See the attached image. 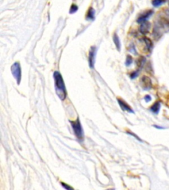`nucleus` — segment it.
Returning a JSON list of instances; mask_svg holds the SVG:
<instances>
[{
    "label": "nucleus",
    "instance_id": "nucleus-9",
    "mask_svg": "<svg viewBox=\"0 0 169 190\" xmlns=\"http://www.w3.org/2000/svg\"><path fill=\"white\" fill-rule=\"evenodd\" d=\"M151 29V23L149 21H146L141 23V26L139 27V31L143 35H147L149 33Z\"/></svg>",
    "mask_w": 169,
    "mask_h": 190
},
{
    "label": "nucleus",
    "instance_id": "nucleus-4",
    "mask_svg": "<svg viewBox=\"0 0 169 190\" xmlns=\"http://www.w3.org/2000/svg\"><path fill=\"white\" fill-rule=\"evenodd\" d=\"M11 71L13 77L17 81L18 85L20 84L21 81V68L19 62H15L12 65L11 67Z\"/></svg>",
    "mask_w": 169,
    "mask_h": 190
},
{
    "label": "nucleus",
    "instance_id": "nucleus-6",
    "mask_svg": "<svg viewBox=\"0 0 169 190\" xmlns=\"http://www.w3.org/2000/svg\"><path fill=\"white\" fill-rule=\"evenodd\" d=\"M141 87L145 90H149L152 87V83L149 77L147 76H143L141 79Z\"/></svg>",
    "mask_w": 169,
    "mask_h": 190
},
{
    "label": "nucleus",
    "instance_id": "nucleus-20",
    "mask_svg": "<svg viewBox=\"0 0 169 190\" xmlns=\"http://www.w3.org/2000/svg\"><path fill=\"white\" fill-rule=\"evenodd\" d=\"M61 184H62V186L64 187V189H67V190H69V189H73V188H72L71 187L69 186V185H67L66 184H65V183H61Z\"/></svg>",
    "mask_w": 169,
    "mask_h": 190
},
{
    "label": "nucleus",
    "instance_id": "nucleus-8",
    "mask_svg": "<svg viewBox=\"0 0 169 190\" xmlns=\"http://www.w3.org/2000/svg\"><path fill=\"white\" fill-rule=\"evenodd\" d=\"M153 14V10H148L147 11H145V12L142 13V14L139 16V18L137 20V22H138V23H141V22H143L144 21H146Z\"/></svg>",
    "mask_w": 169,
    "mask_h": 190
},
{
    "label": "nucleus",
    "instance_id": "nucleus-1",
    "mask_svg": "<svg viewBox=\"0 0 169 190\" xmlns=\"http://www.w3.org/2000/svg\"><path fill=\"white\" fill-rule=\"evenodd\" d=\"M53 76L54 79L56 94L61 100H64L67 96V91L62 75L60 74L59 71H55Z\"/></svg>",
    "mask_w": 169,
    "mask_h": 190
},
{
    "label": "nucleus",
    "instance_id": "nucleus-5",
    "mask_svg": "<svg viewBox=\"0 0 169 190\" xmlns=\"http://www.w3.org/2000/svg\"><path fill=\"white\" fill-rule=\"evenodd\" d=\"M96 54V48L95 46H92L90 49L89 54V65L91 69L94 68V63H95V58Z\"/></svg>",
    "mask_w": 169,
    "mask_h": 190
},
{
    "label": "nucleus",
    "instance_id": "nucleus-15",
    "mask_svg": "<svg viewBox=\"0 0 169 190\" xmlns=\"http://www.w3.org/2000/svg\"><path fill=\"white\" fill-rule=\"evenodd\" d=\"M165 0H153L152 1V4L154 7H159L163 4Z\"/></svg>",
    "mask_w": 169,
    "mask_h": 190
},
{
    "label": "nucleus",
    "instance_id": "nucleus-3",
    "mask_svg": "<svg viewBox=\"0 0 169 190\" xmlns=\"http://www.w3.org/2000/svg\"><path fill=\"white\" fill-rule=\"evenodd\" d=\"M74 134L79 141H83L84 139V132L79 119L77 118L75 121H70Z\"/></svg>",
    "mask_w": 169,
    "mask_h": 190
},
{
    "label": "nucleus",
    "instance_id": "nucleus-2",
    "mask_svg": "<svg viewBox=\"0 0 169 190\" xmlns=\"http://www.w3.org/2000/svg\"><path fill=\"white\" fill-rule=\"evenodd\" d=\"M168 31H169V19L163 16L159 17L153 30V35L155 38H161L163 33Z\"/></svg>",
    "mask_w": 169,
    "mask_h": 190
},
{
    "label": "nucleus",
    "instance_id": "nucleus-19",
    "mask_svg": "<svg viewBox=\"0 0 169 190\" xmlns=\"http://www.w3.org/2000/svg\"><path fill=\"white\" fill-rule=\"evenodd\" d=\"M127 133H128V134L130 135H132V136H133V137H134L136 139L138 140L139 141L142 142V140L138 136H137V135H136V134H135V133H134L133 132H127Z\"/></svg>",
    "mask_w": 169,
    "mask_h": 190
},
{
    "label": "nucleus",
    "instance_id": "nucleus-11",
    "mask_svg": "<svg viewBox=\"0 0 169 190\" xmlns=\"http://www.w3.org/2000/svg\"><path fill=\"white\" fill-rule=\"evenodd\" d=\"M160 108H161V104L159 102H156L150 108V110L154 114H158Z\"/></svg>",
    "mask_w": 169,
    "mask_h": 190
},
{
    "label": "nucleus",
    "instance_id": "nucleus-10",
    "mask_svg": "<svg viewBox=\"0 0 169 190\" xmlns=\"http://www.w3.org/2000/svg\"><path fill=\"white\" fill-rule=\"evenodd\" d=\"M95 17V10L93 7H90L87 14V19L89 21H93Z\"/></svg>",
    "mask_w": 169,
    "mask_h": 190
},
{
    "label": "nucleus",
    "instance_id": "nucleus-7",
    "mask_svg": "<svg viewBox=\"0 0 169 190\" xmlns=\"http://www.w3.org/2000/svg\"><path fill=\"white\" fill-rule=\"evenodd\" d=\"M117 100H118V102L119 104V105H120V108L123 111H126V112H128L130 113H134V110H133L132 108L130 107V106L128 105V103H126L123 99L118 98Z\"/></svg>",
    "mask_w": 169,
    "mask_h": 190
},
{
    "label": "nucleus",
    "instance_id": "nucleus-13",
    "mask_svg": "<svg viewBox=\"0 0 169 190\" xmlns=\"http://www.w3.org/2000/svg\"><path fill=\"white\" fill-rule=\"evenodd\" d=\"M113 40H114V42L115 45H116V47L118 50L120 52V50H121V43L120 41V39H119V38L118 37V35H117L116 33H115L114 36H113Z\"/></svg>",
    "mask_w": 169,
    "mask_h": 190
},
{
    "label": "nucleus",
    "instance_id": "nucleus-16",
    "mask_svg": "<svg viewBox=\"0 0 169 190\" xmlns=\"http://www.w3.org/2000/svg\"><path fill=\"white\" fill-rule=\"evenodd\" d=\"M133 62V58L131 56L128 55L127 57H126V66L129 67L130 65H132V63Z\"/></svg>",
    "mask_w": 169,
    "mask_h": 190
},
{
    "label": "nucleus",
    "instance_id": "nucleus-18",
    "mask_svg": "<svg viewBox=\"0 0 169 190\" xmlns=\"http://www.w3.org/2000/svg\"><path fill=\"white\" fill-rule=\"evenodd\" d=\"M138 75H139V71H136L133 72V73H132L131 75H130V78L132 79H134L135 78H136L138 76Z\"/></svg>",
    "mask_w": 169,
    "mask_h": 190
},
{
    "label": "nucleus",
    "instance_id": "nucleus-22",
    "mask_svg": "<svg viewBox=\"0 0 169 190\" xmlns=\"http://www.w3.org/2000/svg\"><path fill=\"white\" fill-rule=\"evenodd\" d=\"M164 13H166V15L169 16V9H165V10H164Z\"/></svg>",
    "mask_w": 169,
    "mask_h": 190
},
{
    "label": "nucleus",
    "instance_id": "nucleus-21",
    "mask_svg": "<svg viewBox=\"0 0 169 190\" xmlns=\"http://www.w3.org/2000/svg\"><path fill=\"white\" fill-rule=\"evenodd\" d=\"M144 99H145V100L148 102H149L151 100V97L149 95H146V96L144 97Z\"/></svg>",
    "mask_w": 169,
    "mask_h": 190
},
{
    "label": "nucleus",
    "instance_id": "nucleus-12",
    "mask_svg": "<svg viewBox=\"0 0 169 190\" xmlns=\"http://www.w3.org/2000/svg\"><path fill=\"white\" fill-rule=\"evenodd\" d=\"M142 40L145 43L146 48H147V50L148 51H151V50L153 48V42L149 38H146V37H144L142 38Z\"/></svg>",
    "mask_w": 169,
    "mask_h": 190
},
{
    "label": "nucleus",
    "instance_id": "nucleus-17",
    "mask_svg": "<svg viewBox=\"0 0 169 190\" xmlns=\"http://www.w3.org/2000/svg\"><path fill=\"white\" fill-rule=\"evenodd\" d=\"M78 10V7L76 5H72L71 7V8H70V10H69V13H71V14H72V13H75Z\"/></svg>",
    "mask_w": 169,
    "mask_h": 190
},
{
    "label": "nucleus",
    "instance_id": "nucleus-14",
    "mask_svg": "<svg viewBox=\"0 0 169 190\" xmlns=\"http://www.w3.org/2000/svg\"><path fill=\"white\" fill-rule=\"evenodd\" d=\"M146 62L145 58L144 57H140L138 60H137V65L139 67V68L140 69L143 66V65L145 64V63Z\"/></svg>",
    "mask_w": 169,
    "mask_h": 190
}]
</instances>
